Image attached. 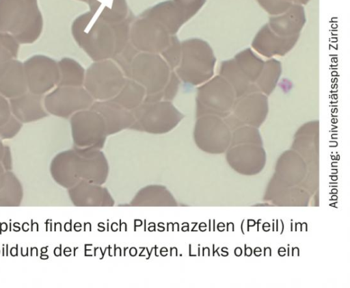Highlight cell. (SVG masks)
<instances>
[{
    "instance_id": "obj_6",
    "label": "cell",
    "mask_w": 350,
    "mask_h": 288,
    "mask_svg": "<svg viewBox=\"0 0 350 288\" xmlns=\"http://www.w3.org/2000/svg\"><path fill=\"white\" fill-rule=\"evenodd\" d=\"M28 90L42 95L58 84L59 70L55 60L42 55H36L23 63Z\"/></svg>"
},
{
    "instance_id": "obj_3",
    "label": "cell",
    "mask_w": 350,
    "mask_h": 288,
    "mask_svg": "<svg viewBox=\"0 0 350 288\" xmlns=\"http://www.w3.org/2000/svg\"><path fill=\"white\" fill-rule=\"evenodd\" d=\"M135 122L131 129L150 133H165L173 129L184 118L169 101H159L152 103L142 102L131 111Z\"/></svg>"
},
{
    "instance_id": "obj_9",
    "label": "cell",
    "mask_w": 350,
    "mask_h": 288,
    "mask_svg": "<svg viewBox=\"0 0 350 288\" xmlns=\"http://www.w3.org/2000/svg\"><path fill=\"white\" fill-rule=\"evenodd\" d=\"M42 102V95L27 92L21 96L10 99L11 112L21 122L36 121L48 116Z\"/></svg>"
},
{
    "instance_id": "obj_11",
    "label": "cell",
    "mask_w": 350,
    "mask_h": 288,
    "mask_svg": "<svg viewBox=\"0 0 350 288\" xmlns=\"http://www.w3.org/2000/svg\"><path fill=\"white\" fill-rule=\"evenodd\" d=\"M146 94V89L142 85L128 81L124 83L118 94L110 100L132 111L142 103Z\"/></svg>"
},
{
    "instance_id": "obj_4",
    "label": "cell",
    "mask_w": 350,
    "mask_h": 288,
    "mask_svg": "<svg viewBox=\"0 0 350 288\" xmlns=\"http://www.w3.org/2000/svg\"><path fill=\"white\" fill-rule=\"evenodd\" d=\"M72 135L79 148H100L104 145L107 134L102 116L92 109L79 111L70 118Z\"/></svg>"
},
{
    "instance_id": "obj_5",
    "label": "cell",
    "mask_w": 350,
    "mask_h": 288,
    "mask_svg": "<svg viewBox=\"0 0 350 288\" xmlns=\"http://www.w3.org/2000/svg\"><path fill=\"white\" fill-rule=\"evenodd\" d=\"M93 103L94 99L81 87L57 86L44 99V107L49 113L64 118L90 109Z\"/></svg>"
},
{
    "instance_id": "obj_13",
    "label": "cell",
    "mask_w": 350,
    "mask_h": 288,
    "mask_svg": "<svg viewBox=\"0 0 350 288\" xmlns=\"http://www.w3.org/2000/svg\"><path fill=\"white\" fill-rule=\"evenodd\" d=\"M59 66L60 73L57 86L81 87L83 73L72 60L63 59L59 62Z\"/></svg>"
},
{
    "instance_id": "obj_1",
    "label": "cell",
    "mask_w": 350,
    "mask_h": 288,
    "mask_svg": "<svg viewBox=\"0 0 350 288\" xmlns=\"http://www.w3.org/2000/svg\"><path fill=\"white\" fill-rule=\"evenodd\" d=\"M51 172L59 183L71 185L80 177L98 183L103 182L108 165L103 153L90 148H79L59 153L52 161Z\"/></svg>"
},
{
    "instance_id": "obj_7",
    "label": "cell",
    "mask_w": 350,
    "mask_h": 288,
    "mask_svg": "<svg viewBox=\"0 0 350 288\" xmlns=\"http://www.w3.org/2000/svg\"><path fill=\"white\" fill-rule=\"evenodd\" d=\"M92 71L85 81V89L94 99L107 101L113 99L120 92L125 81L117 73Z\"/></svg>"
},
{
    "instance_id": "obj_15",
    "label": "cell",
    "mask_w": 350,
    "mask_h": 288,
    "mask_svg": "<svg viewBox=\"0 0 350 288\" xmlns=\"http://www.w3.org/2000/svg\"><path fill=\"white\" fill-rule=\"evenodd\" d=\"M178 90V81L175 79L171 80L165 86L162 90L164 101H172L176 95Z\"/></svg>"
},
{
    "instance_id": "obj_12",
    "label": "cell",
    "mask_w": 350,
    "mask_h": 288,
    "mask_svg": "<svg viewBox=\"0 0 350 288\" xmlns=\"http://www.w3.org/2000/svg\"><path fill=\"white\" fill-rule=\"evenodd\" d=\"M21 127V122L12 114L10 103L0 94V138H13Z\"/></svg>"
},
{
    "instance_id": "obj_14",
    "label": "cell",
    "mask_w": 350,
    "mask_h": 288,
    "mask_svg": "<svg viewBox=\"0 0 350 288\" xmlns=\"http://www.w3.org/2000/svg\"><path fill=\"white\" fill-rule=\"evenodd\" d=\"M19 43L9 34L0 31V77L9 63L17 57Z\"/></svg>"
},
{
    "instance_id": "obj_10",
    "label": "cell",
    "mask_w": 350,
    "mask_h": 288,
    "mask_svg": "<svg viewBox=\"0 0 350 288\" xmlns=\"http://www.w3.org/2000/svg\"><path fill=\"white\" fill-rule=\"evenodd\" d=\"M27 90L23 64L12 60L0 77V94L12 99L26 93Z\"/></svg>"
},
{
    "instance_id": "obj_2",
    "label": "cell",
    "mask_w": 350,
    "mask_h": 288,
    "mask_svg": "<svg viewBox=\"0 0 350 288\" xmlns=\"http://www.w3.org/2000/svg\"><path fill=\"white\" fill-rule=\"evenodd\" d=\"M43 20L37 0H0V31L19 44H31L40 36Z\"/></svg>"
},
{
    "instance_id": "obj_16",
    "label": "cell",
    "mask_w": 350,
    "mask_h": 288,
    "mask_svg": "<svg viewBox=\"0 0 350 288\" xmlns=\"http://www.w3.org/2000/svg\"><path fill=\"white\" fill-rule=\"evenodd\" d=\"M0 161L2 162L4 168L7 170H10L12 168L11 166V156L9 148L4 146L2 142L0 141Z\"/></svg>"
},
{
    "instance_id": "obj_8",
    "label": "cell",
    "mask_w": 350,
    "mask_h": 288,
    "mask_svg": "<svg viewBox=\"0 0 350 288\" xmlns=\"http://www.w3.org/2000/svg\"><path fill=\"white\" fill-rule=\"evenodd\" d=\"M90 109L97 112L102 116L105 122L107 135L130 128L135 122V117L131 111L111 100L94 101Z\"/></svg>"
}]
</instances>
